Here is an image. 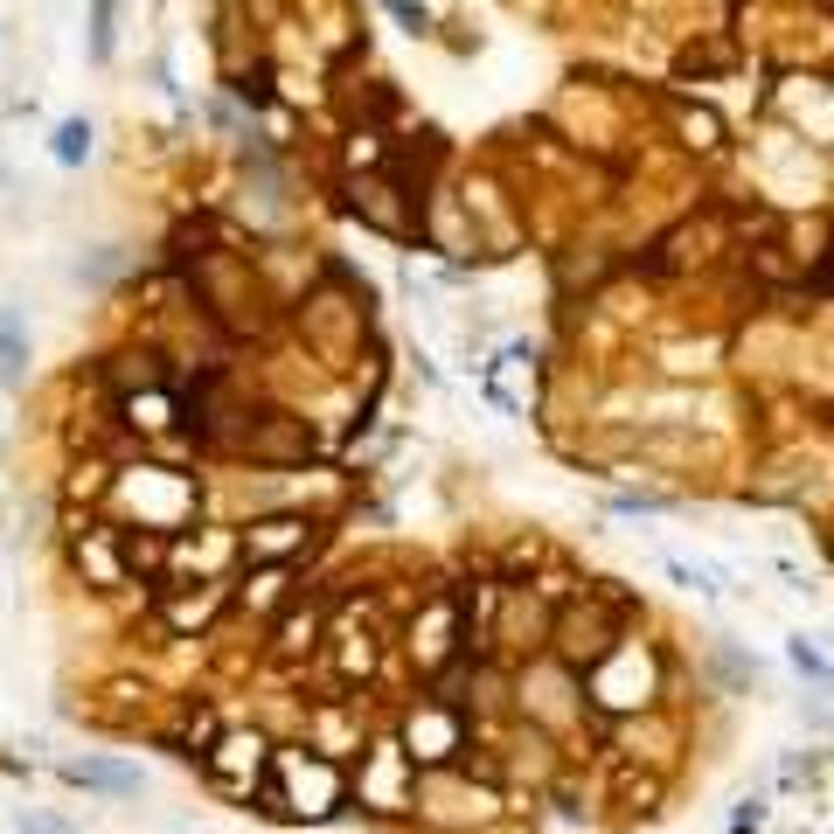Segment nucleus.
Masks as SVG:
<instances>
[{
  "instance_id": "1a4fd4ad",
  "label": "nucleus",
  "mask_w": 834,
  "mask_h": 834,
  "mask_svg": "<svg viewBox=\"0 0 834 834\" xmlns=\"http://www.w3.org/2000/svg\"><path fill=\"white\" fill-rule=\"evenodd\" d=\"M0 383H22V320H0Z\"/></svg>"
},
{
  "instance_id": "7ed1b4c3",
  "label": "nucleus",
  "mask_w": 834,
  "mask_h": 834,
  "mask_svg": "<svg viewBox=\"0 0 834 834\" xmlns=\"http://www.w3.org/2000/svg\"><path fill=\"white\" fill-rule=\"evenodd\" d=\"M307 543H313L307 515H264V522L243 528V557H251V563H293Z\"/></svg>"
},
{
  "instance_id": "39448f33",
  "label": "nucleus",
  "mask_w": 834,
  "mask_h": 834,
  "mask_svg": "<svg viewBox=\"0 0 834 834\" xmlns=\"http://www.w3.org/2000/svg\"><path fill=\"white\" fill-rule=\"evenodd\" d=\"M320 626H327V605H293L286 619L272 626V660H299V654H313L320 647Z\"/></svg>"
},
{
  "instance_id": "9b49d317",
  "label": "nucleus",
  "mask_w": 834,
  "mask_h": 834,
  "mask_svg": "<svg viewBox=\"0 0 834 834\" xmlns=\"http://www.w3.org/2000/svg\"><path fill=\"white\" fill-rule=\"evenodd\" d=\"M751 827H765V807H758V800H744V807H737V821H730V834H751Z\"/></svg>"
},
{
  "instance_id": "6e6552de",
  "label": "nucleus",
  "mask_w": 834,
  "mask_h": 834,
  "mask_svg": "<svg viewBox=\"0 0 834 834\" xmlns=\"http://www.w3.org/2000/svg\"><path fill=\"white\" fill-rule=\"evenodd\" d=\"M786 660H793V668H800L807 681H821V689L834 695V660H827L821 647H813V640H786Z\"/></svg>"
},
{
  "instance_id": "f257e3e1",
  "label": "nucleus",
  "mask_w": 834,
  "mask_h": 834,
  "mask_svg": "<svg viewBox=\"0 0 834 834\" xmlns=\"http://www.w3.org/2000/svg\"><path fill=\"white\" fill-rule=\"evenodd\" d=\"M264 800L278 813H293V821H334L341 807H348V765L313 744H293L272 758V786H264Z\"/></svg>"
},
{
  "instance_id": "9d476101",
  "label": "nucleus",
  "mask_w": 834,
  "mask_h": 834,
  "mask_svg": "<svg viewBox=\"0 0 834 834\" xmlns=\"http://www.w3.org/2000/svg\"><path fill=\"white\" fill-rule=\"evenodd\" d=\"M84 154H91V126H84V119H63V126H56V160L78 167Z\"/></svg>"
},
{
  "instance_id": "f03ea898",
  "label": "nucleus",
  "mask_w": 834,
  "mask_h": 834,
  "mask_svg": "<svg viewBox=\"0 0 834 834\" xmlns=\"http://www.w3.org/2000/svg\"><path fill=\"white\" fill-rule=\"evenodd\" d=\"M272 744H264L258 730H223L216 744L202 751V772H208V786H223V793H237V800H251V793L272 786Z\"/></svg>"
},
{
  "instance_id": "f8f14e48",
  "label": "nucleus",
  "mask_w": 834,
  "mask_h": 834,
  "mask_svg": "<svg viewBox=\"0 0 834 834\" xmlns=\"http://www.w3.org/2000/svg\"><path fill=\"white\" fill-rule=\"evenodd\" d=\"M14 834H70L63 821H43V813H22V821H14Z\"/></svg>"
},
{
  "instance_id": "0eeeda50",
  "label": "nucleus",
  "mask_w": 834,
  "mask_h": 834,
  "mask_svg": "<svg viewBox=\"0 0 834 834\" xmlns=\"http://www.w3.org/2000/svg\"><path fill=\"white\" fill-rule=\"evenodd\" d=\"M111 543H119L111 528H98L91 543H78V563H91V577H98V584H119V577H126V571H119V557H111Z\"/></svg>"
},
{
  "instance_id": "20e7f679",
  "label": "nucleus",
  "mask_w": 834,
  "mask_h": 834,
  "mask_svg": "<svg viewBox=\"0 0 834 834\" xmlns=\"http://www.w3.org/2000/svg\"><path fill=\"white\" fill-rule=\"evenodd\" d=\"M63 779L70 786H84V793H105V800H132L146 779H140V765H119V758H70L63 765Z\"/></svg>"
},
{
  "instance_id": "423d86ee",
  "label": "nucleus",
  "mask_w": 834,
  "mask_h": 834,
  "mask_svg": "<svg viewBox=\"0 0 834 834\" xmlns=\"http://www.w3.org/2000/svg\"><path fill=\"white\" fill-rule=\"evenodd\" d=\"M223 605H230V584H202V592H181V598H167L160 605V619H167V633H202L208 619L223 612Z\"/></svg>"
}]
</instances>
